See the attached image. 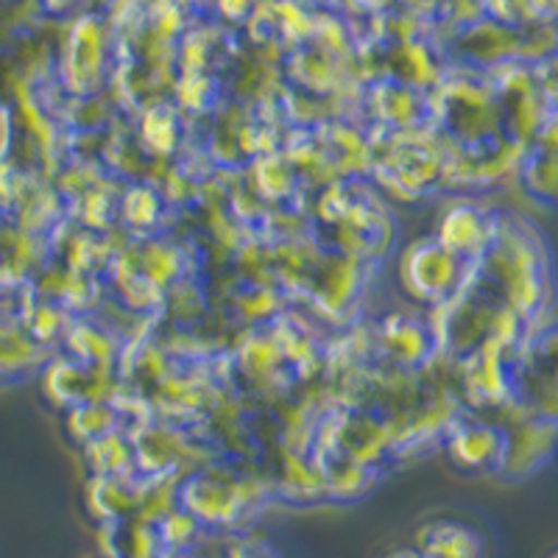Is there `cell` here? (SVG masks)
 I'll return each instance as SVG.
<instances>
[{
	"label": "cell",
	"mask_w": 558,
	"mask_h": 558,
	"mask_svg": "<svg viewBox=\"0 0 558 558\" xmlns=\"http://www.w3.org/2000/svg\"><path fill=\"white\" fill-rule=\"evenodd\" d=\"M506 456V436L495 427L472 425L458 433L456 438V458L466 470H488L502 463Z\"/></svg>",
	"instance_id": "7a4b0ae2"
},
{
	"label": "cell",
	"mask_w": 558,
	"mask_h": 558,
	"mask_svg": "<svg viewBox=\"0 0 558 558\" xmlns=\"http://www.w3.org/2000/svg\"><path fill=\"white\" fill-rule=\"evenodd\" d=\"M533 193L558 202V151L542 157L536 166H533V179H531Z\"/></svg>",
	"instance_id": "3957f363"
},
{
	"label": "cell",
	"mask_w": 558,
	"mask_h": 558,
	"mask_svg": "<svg viewBox=\"0 0 558 558\" xmlns=\"http://www.w3.org/2000/svg\"><path fill=\"white\" fill-rule=\"evenodd\" d=\"M422 558H488V542L475 525L461 520H436L418 533Z\"/></svg>",
	"instance_id": "6da1fadb"
},
{
	"label": "cell",
	"mask_w": 558,
	"mask_h": 558,
	"mask_svg": "<svg viewBox=\"0 0 558 558\" xmlns=\"http://www.w3.org/2000/svg\"><path fill=\"white\" fill-rule=\"evenodd\" d=\"M550 558H558V553H553V556Z\"/></svg>",
	"instance_id": "5b68a950"
},
{
	"label": "cell",
	"mask_w": 558,
	"mask_h": 558,
	"mask_svg": "<svg viewBox=\"0 0 558 558\" xmlns=\"http://www.w3.org/2000/svg\"><path fill=\"white\" fill-rule=\"evenodd\" d=\"M391 558H422V556H413V553H397V556Z\"/></svg>",
	"instance_id": "277c9868"
}]
</instances>
